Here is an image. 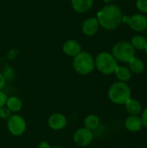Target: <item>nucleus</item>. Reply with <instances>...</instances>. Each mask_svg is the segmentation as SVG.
<instances>
[{
	"instance_id": "f257e3e1",
	"label": "nucleus",
	"mask_w": 147,
	"mask_h": 148,
	"mask_svg": "<svg viewBox=\"0 0 147 148\" xmlns=\"http://www.w3.org/2000/svg\"><path fill=\"white\" fill-rule=\"evenodd\" d=\"M96 18L102 28L107 30H113L122 22V12L117 5L108 4L97 13Z\"/></svg>"
},
{
	"instance_id": "f03ea898",
	"label": "nucleus",
	"mask_w": 147,
	"mask_h": 148,
	"mask_svg": "<svg viewBox=\"0 0 147 148\" xmlns=\"http://www.w3.org/2000/svg\"><path fill=\"white\" fill-rule=\"evenodd\" d=\"M108 98L116 105H123L131 98V89L125 82H114L108 89Z\"/></svg>"
},
{
	"instance_id": "7ed1b4c3",
	"label": "nucleus",
	"mask_w": 147,
	"mask_h": 148,
	"mask_svg": "<svg viewBox=\"0 0 147 148\" xmlns=\"http://www.w3.org/2000/svg\"><path fill=\"white\" fill-rule=\"evenodd\" d=\"M94 60L87 51H81L74 57L73 68L80 75H86L90 74L94 69Z\"/></svg>"
},
{
	"instance_id": "20e7f679",
	"label": "nucleus",
	"mask_w": 147,
	"mask_h": 148,
	"mask_svg": "<svg viewBox=\"0 0 147 148\" xmlns=\"http://www.w3.org/2000/svg\"><path fill=\"white\" fill-rule=\"evenodd\" d=\"M94 65L98 70L104 75H111L114 73L118 63L113 56L108 52H101L95 58Z\"/></svg>"
},
{
	"instance_id": "39448f33",
	"label": "nucleus",
	"mask_w": 147,
	"mask_h": 148,
	"mask_svg": "<svg viewBox=\"0 0 147 148\" xmlns=\"http://www.w3.org/2000/svg\"><path fill=\"white\" fill-rule=\"evenodd\" d=\"M112 55L117 61L128 62L135 56V49L128 42L121 41L114 44L112 49Z\"/></svg>"
},
{
	"instance_id": "423d86ee",
	"label": "nucleus",
	"mask_w": 147,
	"mask_h": 148,
	"mask_svg": "<svg viewBox=\"0 0 147 148\" xmlns=\"http://www.w3.org/2000/svg\"><path fill=\"white\" fill-rule=\"evenodd\" d=\"M26 121L19 114H11L7 121V128L14 136H21L26 130Z\"/></svg>"
},
{
	"instance_id": "0eeeda50",
	"label": "nucleus",
	"mask_w": 147,
	"mask_h": 148,
	"mask_svg": "<svg viewBox=\"0 0 147 148\" xmlns=\"http://www.w3.org/2000/svg\"><path fill=\"white\" fill-rule=\"evenodd\" d=\"M73 139L76 145L80 147H87L93 141L94 134L91 130L86 127H81L75 132Z\"/></svg>"
},
{
	"instance_id": "6e6552de",
	"label": "nucleus",
	"mask_w": 147,
	"mask_h": 148,
	"mask_svg": "<svg viewBox=\"0 0 147 148\" xmlns=\"http://www.w3.org/2000/svg\"><path fill=\"white\" fill-rule=\"evenodd\" d=\"M49 127L55 131L62 130L67 126V118L61 113H55L49 116L48 120Z\"/></svg>"
},
{
	"instance_id": "1a4fd4ad",
	"label": "nucleus",
	"mask_w": 147,
	"mask_h": 148,
	"mask_svg": "<svg viewBox=\"0 0 147 148\" xmlns=\"http://www.w3.org/2000/svg\"><path fill=\"white\" fill-rule=\"evenodd\" d=\"M129 26L135 31H143L147 28V17L143 14H135L127 20Z\"/></svg>"
},
{
	"instance_id": "9d476101",
	"label": "nucleus",
	"mask_w": 147,
	"mask_h": 148,
	"mask_svg": "<svg viewBox=\"0 0 147 148\" xmlns=\"http://www.w3.org/2000/svg\"><path fill=\"white\" fill-rule=\"evenodd\" d=\"M99 26L100 24L96 17H89L83 22L81 25V30L84 35L88 36H92L96 34L99 29Z\"/></svg>"
},
{
	"instance_id": "9b49d317",
	"label": "nucleus",
	"mask_w": 147,
	"mask_h": 148,
	"mask_svg": "<svg viewBox=\"0 0 147 148\" xmlns=\"http://www.w3.org/2000/svg\"><path fill=\"white\" fill-rule=\"evenodd\" d=\"M62 51L68 56L75 57L81 52V46L77 41L69 39L64 42L62 46Z\"/></svg>"
},
{
	"instance_id": "f8f14e48",
	"label": "nucleus",
	"mask_w": 147,
	"mask_h": 148,
	"mask_svg": "<svg viewBox=\"0 0 147 148\" xmlns=\"http://www.w3.org/2000/svg\"><path fill=\"white\" fill-rule=\"evenodd\" d=\"M125 127L130 132L140 131L143 127L141 117L138 115H129L125 121Z\"/></svg>"
},
{
	"instance_id": "ddd939ff",
	"label": "nucleus",
	"mask_w": 147,
	"mask_h": 148,
	"mask_svg": "<svg viewBox=\"0 0 147 148\" xmlns=\"http://www.w3.org/2000/svg\"><path fill=\"white\" fill-rule=\"evenodd\" d=\"M94 0H71L73 9L78 13H84L89 10Z\"/></svg>"
},
{
	"instance_id": "4468645a",
	"label": "nucleus",
	"mask_w": 147,
	"mask_h": 148,
	"mask_svg": "<svg viewBox=\"0 0 147 148\" xmlns=\"http://www.w3.org/2000/svg\"><path fill=\"white\" fill-rule=\"evenodd\" d=\"M125 106H126V109L127 113L131 115H138L142 111L141 103L136 99L130 98L125 103Z\"/></svg>"
},
{
	"instance_id": "2eb2a0df",
	"label": "nucleus",
	"mask_w": 147,
	"mask_h": 148,
	"mask_svg": "<svg viewBox=\"0 0 147 148\" xmlns=\"http://www.w3.org/2000/svg\"><path fill=\"white\" fill-rule=\"evenodd\" d=\"M129 69L131 72L134 73V74H140L144 71L145 69V64L143 62L142 60H140L139 58L137 57H133L129 62Z\"/></svg>"
},
{
	"instance_id": "dca6fc26",
	"label": "nucleus",
	"mask_w": 147,
	"mask_h": 148,
	"mask_svg": "<svg viewBox=\"0 0 147 148\" xmlns=\"http://www.w3.org/2000/svg\"><path fill=\"white\" fill-rule=\"evenodd\" d=\"M114 73L116 75V77L119 79V81L122 82H126L129 81L132 76V72L130 71V69L123 66H117Z\"/></svg>"
},
{
	"instance_id": "f3484780",
	"label": "nucleus",
	"mask_w": 147,
	"mask_h": 148,
	"mask_svg": "<svg viewBox=\"0 0 147 148\" xmlns=\"http://www.w3.org/2000/svg\"><path fill=\"white\" fill-rule=\"evenodd\" d=\"M5 106L11 111V112H18L22 109L23 102L22 101L16 96H10L7 99Z\"/></svg>"
},
{
	"instance_id": "a211bd4d",
	"label": "nucleus",
	"mask_w": 147,
	"mask_h": 148,
	"mask_svg": "<svg viewBox=\"0 0 147 148\" xmlns=\"http://www.w3.org/2000/svg\"><path fill=\"white\" fill-rule=\"evenodd\" d=\"M99 125H100V119L95 114H89L84 120L85 127L91 131L96 129L99 127Z\"/></svg>"
},
{
	"instance_id": "6ab92c4d",
	"label": "nucleus",
	"mask_w": 147,
	"mask_h": 148,
	"mask_svg": "<svg viewBox=\"0 0 147 148\" xmlns=\"http://www.w3.org/2000/svg\"><path fill=\"white\" fill-rule=\"evenodd\" d=\"M131 44L132 46L135 49H139V50H143L146 49L147 47V40L142 36H134L132 38L131 41Z\"/></svg>"
},
{
	"instance_id": "aec40b11",
	"label": "nucleus",
	"mask_w": 147,
	"mask_h": 148,
	"mask_svg": "<svg viewBox=\"0 0 147 148\" xmlns=\"http://www.w3.org/2000/svg\"><path fill=\"white\" fill-rule=\"evenodd\" d=\"M11 111L7 107H3L0 108V118L3 120H8L11 116Z\"/></svg>"
},
{
	"instance_id": "412c9836",
	"label": "nucleus",
	"mask_w": 147,
	"mask_h": 148,
	"mask_svg": "<svg viewBox=\"0 0 147 148\" xmlns=\"http://www.w3.org/2000/svg\"><path fill=\"white\" fill-rule=\"evenodd\" d=\"M136 6L139 11L147 13V0H137Z\"/></svg>"
},
{
	"instance_id": "4be33fe9",
	"label": "nucleus",
	"mask_w": 147,
	"mask_h": 148,
	"mask_svg": "<svg viewBox=\"0 0 147 148\" xmlns=\"http://www.w3.org/2000/svg\"><path fill=\"white\" fill-rule=\"evenodd\" d=\"M7 99H8V97H7L6 94L3 93L2 90H0V108L5 106Z\"/></svg>"
},
{
	"instance_id": "5701e85b",
	"label": "nucleus",
	"mask_w": 147,
	"mask_h": 148,
	"mask_svg": "<svg viewBox=\"0 0 147 148\" xmlns=\"http://www.w3.org/2000/svg\"><path fill=\"white\" fill-rule=\"evenodd\" d=\"M141 120H142L143 126H145L146 127H147V107L145 108V110L143 111V114H142V116H141Z\"/></svg>"
},
{
	"instance_id": "b1692460",
	"label": "nucleus",
	"mask_w": 147,
	"mask_h": 148,
	"mask_svg": "<svg viewBox=\"0 0 147 148\" xmlns=\"http://www.w3.org/2000/svg\"><path fill=\"white\" fill-rule=\"evenodd\" d=\"M4 85H5V77L2 73H0V90H2Z\"/></svg>"
},
{
	"instance_id": "393cba45",
	"label": "nucleus",
	"mask_w": 147,
	"mask_h": 148,
	"mask_svg": "<svg viewBox=\"0 0 147 148\" xmlns=\"http://www.w3.org/2000/svg\"><path fill=\"white\" fill-rule=\"evenodd\" d=\"M38 148H51V147L47 141H42L38 145Z\"/></svg>"
},
{
	"instance_id": "a878e982",
	"label": "nucleus",
	"mask_w": 147,
	"mask_h": 148,
	"mask_svg": "<svg viewBox=\"0 0 147 148\" xmlns=\"http://www.w3.org/2000/svg\"><path fill=\"white\" fill-rule=\"evenodd\" d=\"M51 148H64V147H51Z\"/></svg>"
},
{
	"instance_id": "bb28decb",
	"label": "nucleus",
	"mask_w": 147,
	"mask_h": 148,
	"mask_svg": "<svg viewBox=\"0 0 147 148\" xmlns=\"http://www.w3.org/2000/svg\"><path fill=\"white\" fill-rule=\"evenodd\" d=\"M145 50H146V56H147V47H146V49Z\"/></svg>"
}]
</instances>
